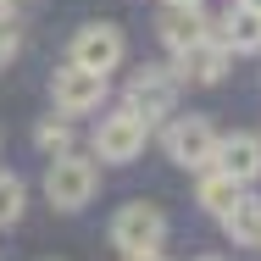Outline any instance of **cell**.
<instances>
[{
	"label": "cell",
	"mask_w": 261,
	"mask_h": 261,
	"mask_svg": "<svg viewBox=\"0 0 261 261\" xmlns=\"http://www.w3.org/2000/svg\"><path fill=\"white\" fill-rule=\"evenodd\" d=\"M17 50H22V28H17V17L0 6V67H6V61H11Z\"/></svg>",
	"instance_id": "2e32d148"
},
{
	"label": "cell",
	"mask_w": 261,
	"mask_h": 261,
	"mask_svg": "<svg viewBox=\"0 0 261 261\" xmlns=\"http://www.w3.org/2000/svg\"><path fill=\"white\" fill-rule=\"evenodd\" d=\"M178 78H189V84H222V72H228V45L222 39H195V45H184L178 50V67H172Z\"/></svg>",
	"instance_id": "9c48e42d"
},
{
	"label": "cell",
	"mask_w": 261,
	"mask_h": 261,
	"mask_svg": "<svg viewBox=\"0 0 261 261\" xmlns=\"http://www.w3.org/2000/svg\"><path fill=\"white\" fill-rule=\"evenodd\" d=\"M50 100L61 117H84V111H100L106 100V72H89V67H61V72H50Z\"/></svg>",
	"instance_id": "277c9868"
},
{
	"label": "cell",
	"mask_w": 261,
	"mask_h": 261,
	"mask_svg": "<svg viewBox=\"0 0 261 261\" xmlns=\"http://www.w3.org/2000/svg\"><path fill=\"white\" fill-rule=\"evenodd\" d=\"M167 6H200V0H167Z\"/></svg>",
	"instance_id": "ac0fdd59"
},
{
	"label": "cell",
	"mask_w": 261,
	"mask_h": 261,
	"mask_svg": "<svg viewBox=\"0 0 261 261\" xmlns=\"http://www.w3.org/2000/svg\"><path fill=\"white\" fill-rule=\"evenodd\" d=\"M128 111L134 117H145V122H156V117H172V106H178V78L172 72H161V67H145L134 84H128Z\"/></svg>",
	"instance_id": "52a82bcc"
},
{
	"label": "cell",
	"mask_w": 261,
	"mask_h": 261,
	"mask_svg": "<svg viewBox=\"0 0 261 261\" xmlns=\"http://www.w3.org/2000/svg\"><path fill=\"white\" fill-rule=\"evenodd\" d=\"M122 261H161L156 250H139V256H122Z\"/></svg>",
	"instance_id": "e0dca14e"
},
{
	"label": "cell",
	"mask_w": 261,
	"mask_h": 261,
	"mask_svg": "<svg viewBox=\"0 0 261 261\" xmlns=\"http://www.w3.org/2000/svg\"><path fill=\"white\" fill-rule=\"evenodd\" d=\"M222 45H228V50H261V11L250 0H239V6L222 17Z\"/></svg>",
	"instance_id": "7c38bea8"
},
{
	"label": "cell",
	"mask_w": 261,
	"mask_h": 261,
	"mask_svg": "<svg viewBox=\"0 0 261 261\" xmlns=\"http://www.w3.org/2000/svg\"><path fill=\"white\" fill-rule=\"evenodd\" d=\"M245 195V184H233L228 172H217V167H206V178H200V206L211 211V217H222V211L233 206Z\"/></svg>",
	"instance_id": "4fadbf2b"
},
{
	"label": "cell",
	"mask_w": 261,
	"mask_h": 261,
	"mask_svg": "<svg viewBox=\"0 0 261 261\" xmlns=\"http://www.w3.org/2000/svg\"><path fill=\"white\" fill-rule=\"evenodd\" d=\"M145 139H150V122L122 106V111L100 117V128H95V161H134L145 150Z\"/></svg>",
	"instance_id": "5b68a950"
},
{
	"label": "cell",
	"mask_w": 261,
	"mask_h": 261,
	"mask_svg": "<svg viewBox=\"0 0 261 261\" xmlns=\"http://www.w3.org/2000/svg\"><path fill=\"white\" fill-rule=\"evenodd\" d=\"M200 261H217V256H200Z\"/></svg>",
	"instance_id": "ffe728a7"
},
{
	"label": "cell",
	"mask_w": 261,
	"mask_h": 261,
	"mask_svg": "<svg viewBox=\"0 0 261 261\" xmlns=\"http://www.w3.org/2000/svg\"><path fill=\"white\" fill-rule=\"evenodd\" d=\"M161 239H167V217H161V206H150V200H128V206L111 217V245H117L122 256L161 250Z\"/></svg>",
	"instance_id": "7a4b0ae2"
},
{
	"label": "cell",
	"mask_w": 261,
	"mask_h": 261,
	"mask_svg": "<svg viewBox=\"0 0 261 261\" xmlns=\"http://www.w3.org/2000/svg\"><path fill=\"white\" fill-rule=\"evenodd\" d=\"M122 28L117 22H84L78 34H72V50L67 61L72 67H89V72H117V61H122Z\"/></svg>",
	"instance_id": "8992f818"
},
{
	"label": "cell",
	"mask_w": 261,
	"mask_h": 261,
	"mask_svg": "<svg viewBox=\"0 0 261 261\" xmlns=\"http://www.w3.org/2000/svg\"><path fill=\"white\" fill-rule=\"evenodd\" d=\"M17 217H22V178L0 172V228H11Z\"/></svg>",
	"instance_id": "9a60e30c"
},
{
	"label": "cell",
	"mask_w": 261,
	"mask_h": 261,
	"mask_svg": "<svg viewBox=\"0 0 261 261\" xmlns=\"http://www.w3.org/2000/svg\"><path fill=\"white\" fill-rule=\"evenodd\" d=\"M95 189H100V167L89 156H78V150L50 156V167H45V200L56 211H84L95 200Z\"/></svg>",
	"instance_id": "6da1fadb"
},
{
	"label": "cell",
	"mask_w": 261,
	"mask_h": 261,
	"mask_svg": "<svg viewBox=\"0 0 261 261\" xmlns=\"http://www.w3.org/2000/svg\"><path fill=\"white\" fill-rule=\"evenodd\" d=\"M217 172H228L233 184H256L261 178V134H228L217 139Z\"/></svg>",
	"instance_id": "ba28073f"
},
{
	"label": "cell",
	"mask_w": 261,
	"mask_h": 261,
	"mask_svg": "<svg viewBox=\"0 0 261 261\" xmlns=\"http://www.w3.org/2000/svg\"><path fill=\"white\" fill-rule=\"evenodd\" d=\"M167 156L178 161V167H189V172H206L211 161H217V128H211L206 117H172V128H167Z\"/></svg>",
	"instance_id": "3957f363"
},
{
	"label": "cell",
	"mask_w": 261,
	"mask_h": 261,
	"mask_svg": "<svg viewBox=\"0 0 261 261\" xmlns=\"http://www.w3.org/2000/svg\"><path fill=\"white\" fill-rule=\"evenodd\" d=\"M34 145H39L45 156H67V150H72V122H56V117H45V122L34 128Z\"/></svg>",
	"instance_id": "5bb4252c"
},
{
	"label": "cell",
	"mask_w": 261,
	"mask_h": 261,
	"mask_svg": "<svg viewBox=\"0 0 261 261\" xmlns=\"http://www.w3.org/2000/svg\"><path fill=\"white\" fill-rule=\"evenodd\" d=\"M211 34V22H206V11L200 6H167L161 11V45L178 56L184 45H195V39H206Z\"/></svg>",
	"instance_id": "30bf717a"
},
{
	"label": "cell",
	"mask_w": 261,
	"mask_h": 261,
	"mask_svg": "<svg viewBox=\"0 0 261 261\" xmlns=\"http://www.w3.org/2000/svg\"><path fill=\"white\" fill-rule=\"evenodd\" d=\"M250 6H256V11H261V0H250Z\"/></svg>",
	"instance_id": "d6986e66"
},
{
	"label": "cell",
	"mask_w": 261,
	"mask_h": 261,
	"mask_svg": "<svg viewBox=\"0 0 261 261\" xmlns=\"http://www.w3.org/2000/svg\"><path fill=\"white\" fill-rule=\"evenodd\" d=\"M217 222H222V233H228L233 245H261V200L256 195H239Z\"/></svg>",
	"instance_id": "8fae6325"
}]
</instances>
